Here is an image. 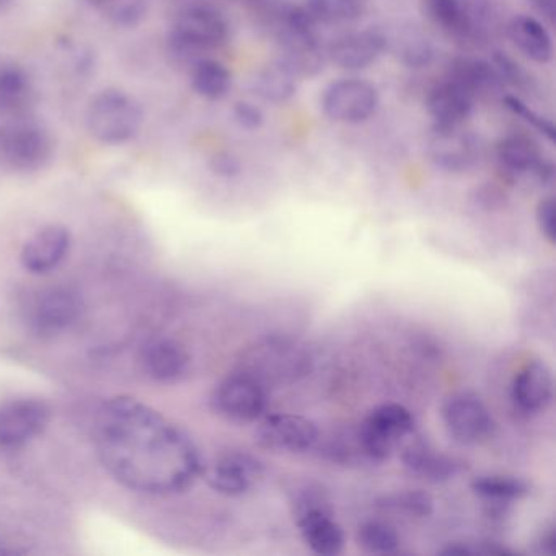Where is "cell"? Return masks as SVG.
Listing matches in <instances>:
<instances>
[{
	"label": "cell",
	"instance_id": "obj_1",
	"mask_svg": "<svg viewBox=\"0 0 556 556\" xmlns=\"http://www.w3.org/2000/svg\"><path fill=\"white\" fill-rule=\"evenodd\" d=\"M93 442L106 471L138 493H180L203 471L200 451L190 435L128 396L100 406Z\"/></svg>",
	"mask_w": 556,
	"mask_h": 556
},
{
	"label": "cell",
	"instance_id": "obj_2",
	"mask_svg": "<svg viewBox=\"0 0 556 556\" xmlns=\"http://www.w3.org/2000/svg\"><path fill=\"white\" fill-rule=\"evenodd\" d=\"M292 517L305 545L321 556L340 555L344 548L343 527L334 519L333 503L327 491L304 483L291 494Z\"/></svg>",
	"mask_w": 556,
	"mask_h": 556
},
{
	"label": "cell",
	"instance_id": "obj_3",
	"mask_svg": "<svg viewBox=\"0 0 556 556\" xmlns=\"http://www.w3.org/2000/svg\"><path fill=\"white\" fill-rule=\"evenodd\" d=\"M86 125L90 136L100 144L123 146L141 131L144 110L131 93L109 87L90 99Z\"/></svg>",
	"mask_w": 556,
	"mask_h": 556
},
{
	"label": "cell",
	"instance_id": "obj_4",
	"mask_svg": "<svg viewBox=\"0 0 556 556\" xmlns=\"http://www.w3.org/2000/svg\"><path fill=\"white\" fill-rule=\"evenodd\" d=\"M240 370L258 379L263 386H289L307 376L312 357L298 341L268 337L256 341L243 354Z\"/></svg>",
	"mask_w": 556,
	"mask_h": 556
},
{
	"label": "cell",
	"instance_id": "obj_5",
	"mask_svg": "<svg viewBox=\"0 0 556 556\" xmlns=\"http://www.w3.org/2000/svg\"><path fill=\"white\" fill-rule=\"evenodd\" d=\"M229 38V24L211 5H191L178 14L168 34V48L177 60L197 63Z\"/></svg>",
	"mask_w": 556,
	"mask_h": 556
},
{
	"label": "cell",
	"instance_id": "obj_6",
	"mask_svg": "<svg viewBox=\"0 0 556 556\" xmlns=\"http://www.w3.org/2000/svg\"><path fill=\"white\" fill-rule=\"evenodd\" d=\"M53 136L30 119L0 123V170L34 174L43 170L54 155Z\"/></svg>",
	"mask_w": 556,
	"mask_h": 556
},
{
	"label": "cell",
	"instance_id": "obj_7",
	"mask_svg": "<svg viewBox=\"0 0 556 556\" xmlns=\"http://www.w3.org/2000/svg\"><path fill=\"white\" fill-rule=\"evenodd\" d=\"M356 431L367 464H383L415 431V416L406 406L386 403L374 408Z\"/></svg>",
	"mask_w": 556,
	"mask_h": 556
},
{
	"label": "cell",
	"instance_id": "obj_8",
	"mask_svg": "<svg viewBox=\"0 0 556 556\" xmlns=\"http://www.w3.org/2000/svg\"><path fill=\"white\" fill-rule=\"evenodd\" d=\"M315 22L307 9L292 8L285 12L278 35L281 48L278 63L295 79L315 76L324 70V54Z\"/></svg>",
	"mask_w": 556,
	"mask_h": 556
},
{
	"label": "cell",
	"instance_id": "obj_9",
	"mask_svg": "<svg viewBox=\"0 0 556 556\" xmlns=\"http://www.w3.org/2000/svg\"><path fill=\"white\" fill-rule=\"evenodd\" d=\"M441 416L448 438L467 447L483 444L496 428L483 400L470 390L451 393L442 403Z\"/></svg>",
	"mask_w": 556,
	"mask_h": 556
},
{
	"label": "cell",
	"instance_id": "obj_10",
	"mask_svg": "<svg viewBox=\"0 0 556 556\" xmlns=\"http://www.w3.org/2000/svg\"><path fill=\"white\" fill-rule=\"evenodd\" d=\"M213 406L229 421H260L268 409V387L250 374L236 370L217 383Z\"/></svg>",
	"mask_w": 556,
	"mask_h": 556
},
{
	"label": "cell",
	"instance_id": "obj_11",
	"mask_svg": "<svg viewBox=\"0 0 556 556\" xmlns=\"http://www.w3.org/2000/svg\"><path fill=\"white\" fill-rule=\"evenodd\" d=\"M321 110L328 118L344 125H361L376 115L379 92L372 84L357 77L330 84L321 93Z\"/></svg>",
	"mask_w": 556,
	"mask_h": 556
},
{
	"label": "cell",
	"instance_id": "obj_12",
	"mask_svg": "<svg viewBox=\"0 0 556 556\" xmlns=\"http://www.w3.org/2000/svg\"><path fill=\"white\" fill-rule=\"evenodd\" d=\"M255 435L260 447L266 451L276 454H304L317 445L320 429L305 416L275 413L260 419Z\"/></svg>",
	"mask_w": 556,
	"mask_h": 556
},
{
	"label": "cell",
	"instance_id": "obj_13",
	"mask_svg": "<svg viewBox=\"0 0 556 556\" xmlns=\"http://www.w3.org/2000/svg\"><path fill=\"white\" fill-rule=\"evenodd\" d=\"M83 299L70 286H53L38 292L28 307V325L38 337H56L79 320Z\"/></svg>",
	"mask_w": 556,
	"mask_h": 556
},
{
	"label": "cell",
	"instance_id": "obj_14",
	"mask_svg": "<svg viewBox=\"0 0 556 556\" xmlns=\"http://www.w3.org/2000/svg\"><path fill=\"white\" fill-rule=\"evenodd\" d=\"M51 409L43 400L14 399L0 406V448L17 451L47 429Z\"/></svg>",
	"mask_w": 556,
	"mask_h": 556
},
{
	"label": "cell",
	"instance_id": "obj_15",
	"mask_svg": "<svg viewBox=\"0 0 556 556\" xmlns=\"http://www.w3.org/2000/svg\"><path fill=\"white\" fill-rule=\"evenodd\" d=\"M265 477V464L249 452L230 451L207 467L206 481L227 497L245 496Z\"/></svg>",
	"mask_w": 556,
	"mask_h": 556
},
{
	"label": "cell",
	"instance_id": "obj_16",
	"mask_svg": "<svg viewBox=\"0 0 556 556\" xmlns=\"http://www.w3.org/2000/svg\"><path fill=\"white\" fill-rule=\"evenodd\" d=\"M426 149L432 164L451 174L470 170L480 159V142L477 136L465 131L462 126H434Z\"/></svg>",
	"mask_w": 556,
	"mask_h": 556
},
{
	"label": "cell",
	"instance_id": "obj_17",
	"mask_svg": "<svg viewBox=\"0 0 556 556\" xmlns=\"http://www.w3.org/2000/svg\"><path fill=\"white\" fill-rule=\"evenodd\" d=\"M510 402L523 416L545 413L553 402V374L545 361L523 364L510 383Z\"/></svg>",
	"mask_w": 556,
	"mask_h": 556
},
{
	"label": "cell",
	"instance_id": "obj_18",
	"mask_svg": "<svg viewBox=\"0 0 556 556\" xmlns=\"http://www.w3.org/2000/svg\"><path fill=\"white\" fill-rule=\"evenodd\" d=\"M71 249V233L64 226L50 224L34 233L22 250V265L34 275H47L56 269Z\"/></svg>",
	"mask_w": 556,
	"mask_h": 556
},
{
	"label": "cell",
	"instance_id": "obj_19",
	"mask_svg": "<svg viewBox=\"0 0 556 556\" xmlns=\"http://www.w3.org/2000/svg\"><path fill=\"white\" fill-rule=\"evenodd\" d=\"M386 48V35L369 28L337 38L328 48V56L340 70L363 71L372 66L382 56Z\"/></svg>",
	"mask_w": 556,
	"mask_h": 556
},
{
	"label": "cell",
	"instance_id": "obj_20",
	"mask_svg": "<svg viewBox=\"0 0 556 556\" xmlns=\"http://www.w3.org/2000/svg\"><path fill=\"white\" fill-rule=\"evenodd\" d=\"M497 161L514 175L532 174L542 184L553 178V164L543 157L539 144L526 135H507L497 142Z\"/></svg>",
	"mask_w": 556,
	"mask_h": 556
},
{
	"label": "cell",
	"instance_id": "obj_21",
	"mask_svg": "<svg viewBox=\"0 0 556 556\" xmlns=\"http://www.w3.org/2000/svg\"><path fill=\"white\" fill-rule=\"evenodd\" d=\"M473 97L467 87L448 77L429 92L426 110L434 126H462L473 112Z\"/></svg>",
	"mask_w": 556,
	"mask_h": 556
},
{
	"label": "cell",
	"instance_id": "obj_22",
	"mask_svg": "<svg viewBox=\"0 0 556 556\" xmlns=\"http://www.w3.org/2000/svg\"><path fill=\"white\" fill-rule=\"evenodd\" d=\"M402 462L413 477L429 483H442L452 480L464 470V462L451 455L435 451L425 441H412L403 447Z\"/></svg>",
	"mask_w": 556,
	"mask_h": 556
},
{
	"label": "cell",
	"instance_id": "obj_23",
	"mask_svg": "<svg viewBox=\"0 0 556 556\" xmlns=\"http://www.w3.org/2000/svg\"><path fill=\"white\" fill-rule=\"evenodd\" d=\"M141 364L151 379L175 382L187 374L190 354L184 344L172 338H155L142 348Z\"/></svg>",
	"mask_w": 556,
	"mask_h": 556
},
{
	"label": "cell",
	"instance_id": "obj_24",
	"mask_svg": "<svg viewBox=\"0 0 556 556\" xmlns=\"http://www.w3.org/2000/svg\"><path fill=\"white\" fill-rule=\"evenodd\" d=\"M35 105L30 74L18 64L0 66V118L5 122L25 119Z\"/></svg>",
	"mask_w": 556,
	"mask_h": 556
},
{
	"label": "cell",
	"instance_id": "obj_25",
	"mask_svg": "<svg viewBox=\"0 0 556 556\" xmlns=\"http://www.w3.org/2000/svg\"><path fill=\"white\" fill-rule=\"evenodd\" d=\"M509 37L523 56L536 64L553 60V38L542 22L530 15H517L510 21Z\"/></svg>",
	"mask_w": 556,
	"mask_h": 556
},
{
	"label": "cell",
	"instance_id": "obj_26",
	"mask_svg": "<svg viewBox=\"0 0 556 556\" xmlns=\"http://www.w3.org/2000/svg\"><path fill=\"white\" fill-rule=\"evenodd\" d=\"M470 488L481 500L500 504L513 503L530 494V484L523 478L504 473L478 475L471 480Z\"/></svg>",
	"mask_w": 556,
	"mask_h": 556
},
{
	"label": "cell",
	"instance_id": "obj_27",
	"mask_svg": "<svg viewBox=\"0 0 556 556\" xmlns=\"http://www.w3.org/2000/svg\"><path fill=\"white\" fill-rule=\"evenodd\" d=\"M191 86L203 99L220 100L232 87V74L220 61L201 58L191 66Z\"/></svg>",
	"mask_w": 556,
	"mask_h": 556
},
{
	"label": "cell",
	"instance_id": "obj_28",
	"mask_svg": "<svg viewBox=\"0 0 556 556\" xmlns=\"http://www.w3.org/2000/svg\"><path fill=\"white\" fill-rule=\"evenodd\" d=\"M250 90L265 102L285 103L298 92V79L278 63L256 73Z\"/></svg>",
	"mask_w": 556,
	"mask_h": 556
},
{
	"label": "cell",
	"instance_id": "obj_29",
	"mask_svg": "<svg viewBox=\"0 0 556 556\" xmlns=\"http://www.w3.org/2000/svg\"><path fill=\"white\" fill-rule=\"evenodd\" d=\"M356 543L369 555H390L400 548V536L389 523L367 520L357 529Z\"/></svg>",
	"mask_w": 556,
	"mask_h": 556
},
{
	"label": "cell",
	"instance_id": "obj_30",
	"mask_svg": "<svg viewBox=\"0 0 556 556\" xmlns=\"http://www.w3.org/2000/svg\"><path fill=\"white\" fill-rule=\"evenodd\" d=\"M305 9L315 21L346 24L363 17L366 0H305Z\"/></svg>",
	"mask_w": 556,
	"mask_h": 556
},
{
	"label": "cell",
	"instance_id": "obj_31",
	"mask_svg": "<svg viewBox=\"0 0 556 556\" xmlns=\"http://www.w3.org/2000/svg\"><path fill=\"white\" fill-rule=\"evenodd\" d=\"M100 12L110 24L131 28L141 24L148 14L149 0H86Z\"/></svg>",
	"mask_w": 556,
	"mask_h": 556
},
{
	"label": "cell",
	"instance_id": "obj_32",
	"mask_svg": "<svg viewBox=\"0 0 556 556\" xmlns=\"http://www.w3.org/2000/svg\"><path fill=\"white\" fill-rule=\"evenodd\" d=\"M451 79L467 87L473 96L478 90L494 89L503 83L491 64L470 60L455 61L454 66L451 67Z\"/></svg>",
	"mask_w": 556,
	"mask_h": 556
},
{
	"label": "cell",
	"instance_id": "obj_33",
	"mask_svg": "<svg viewBox=\"0 0 556 556\" xmlns=\"http://www.w3.org/2000/svg\"><path fill=\"white\" fill-rule=\"evenodd\" d=\"M379 506L415 519H428L434 513V501L421 490H406L380 497Z\"/></svg>",
	"mask_w": 556,
	"mask_h": 556
},
{
	"label": "cell",
	"instance_id": "obj_34",
	"mask_svg": "<svg viewBox=\"0 0 556 556\" xmlns=\"http://www.w3.org/2000/svg\"><path fill=\"white\" fill-rule=\"evenodd\" d=\"M396 56L409 70H422L434 60L431 41L416 30L403 31L395 47Z\"/></svg>",
	"mask_w": 556,
	"mask_h": 556
},
{
	"label": "cell",
	"instance_id": "obj_35",
	"mask_svg": "<svg viewBox=\"0 0 556 556\" xmlns=\"http://www.w3.org/2000/svg\"><path fill=\"white\" fill-rule=\"evenodd\" d=\"M429 15L452 35H467L470 31V17L460 0H426Z\"/></svg>",
	"mask_w": 556,
	"mask_h": 556
},
{
	"label": "cell",
	"instance_id": "obj_36",
	"mask_svg": "<svg viewBox=\"0 0 556 556\" xmlns=\"http://www.w3.org/2000/svg\"><path fill=\"white\" fill-rule=\"evenodd\" d=\"M504 106L509 110L513 115L519 116L523 122L529 123L536 132L543 136L548 142H555L556 129L553 123L545 116L539 115L535 110L530 109L526 102L519 97L507 96L503 99Z\"/></svg>",
	"mask_w": 556,
	"mask_h": 556
},
{
	"label": "cell",
	"instance_id": "obj_37",
	"mask_svg": "<svg viewBox=\"0 0 556 556\" xmlns=\"http://www.w3.org/2000/svg\"><path fill=\"white\" fill-rule=\"evenodd\" d=\"M536 226L543 239L555 245L556 242V203L553 197L543 198L539 201L535 210Z\"/></svg>",
	"mask_w": 556,
	"mask_h": 556
},
{
	"label": "cell",
	"instance_id": "obj_38",
	"mask_svg": "<svg viewBox=\"0 0 556 556\" xmlns=\"http://www.w3.org/2000/svg\"><path fill=\"white\" fill-rule=\"evenodd\" d=\"M233 119L237 125L247 131H256L262 128L265 116H263L262 110L255 105V103L247 102V100H240L233 105Z\"/></svg>",
	"mask_w": 556,
	"mask_h": 556
},
{
	"label": "cell",
	"instance_id": "obj_39",
	"mask_svg": "<svg viewBox=\"0 0 556 556\" xmlns=\"http://www.w3.org/2000/svg\"><path fill=\"white\" fill-rule=\"evenodd\" d=\"M211 170L223 178H233L242 172V164L236 155L229 152H219L211 159Z\"/></svg>",
	"mask_w": 556,
	"mask_h": 556
},
{
	"label": "cell",
	"instance_id": "obj_40",
	"mask_svg": "<svg viewBox=\"0 0 556 556\" xmlns=\"http://www.w3.org/2000/svg\"><path fill=\"white\" fill-rule=\"evenodd\" d=\"M529 4L532 5L533 11L542 15L545 21L552 22V24L555 22L556 0H529Z\"/></svg>",
	"mask_w": 556,
	"mask_h": 556
},
{
	"label": "cell",
	"instance_id": "obj_41",
	"mask_svg": "<svg viewBox=\"0 0 556 556\" xmlns=\"http://www.w3.org/2000/svg\"><path fill=\"white\" fill-rule=\"evenodd\" d=\"M539 548L540 552L548 553V555H553V552H555V530H553V527H549L543 533L539 542Z\"/></svg>",
	"mask_w": 556,
	"mask_h": 556
},
{
	"label": "cell",
	"instance_id": "obj_42",
	"mask_svg": "<svg viewBox=\"0 0 556 556\" xmlns=\"http://www.w3.org/2000/svg\"><path fill=\"white\" fill-rule=\"evenodd\" d=\"M15 0H0V11H5V9L11 8Z\"/></svg>",
	"mask_w": 556,
	"mask_h": 556
}]
</instances>
